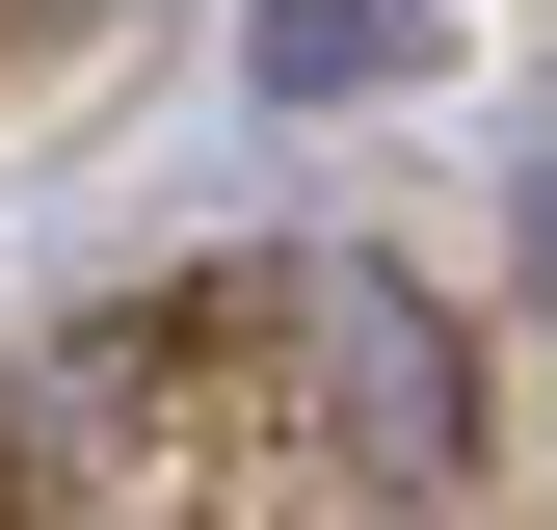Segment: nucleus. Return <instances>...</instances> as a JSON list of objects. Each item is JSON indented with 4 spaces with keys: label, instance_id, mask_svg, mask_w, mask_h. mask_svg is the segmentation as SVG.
Returning a JSON list of instances; mask_svg holds the SVG:
<instances>
[{
    "label": "nucleus",
    "instance_id": "obj_1",
    "mask_svg": "<svg viewBox=\"0 0 557 530\" xmlns=\"http://www.w3.org/2000/svg\"><path fill=\"white\" fill-rule=\"evenodd\" d=\"M213 318H239V345H293V451H319V478H372L398 530L478 478V371H451V318L398 292V265H239Z\"/></svg>",
    "mask_w": 557,
    "mask_h": 530
},
{
    "label": "nucleus",
    "instance_id": "obj_2",
    "mask_svg": "<svg viewBox=\"0 0 557 530\" xmlns=\"http://www.w3.org/2000/svg\"><path fill=\"white\" fill-rule=\"evenodd\" d=\"M186 478V318H53L0 371V530H133Z\"/></svg>",
    "mask_w": 557,
    "mask_h": 530
},
{
    "label": "nucleus",
    "instance_id": "obj_3",
    "mask_svg": "<svg viewBox=\"0 0 557 530\" xmlns=\"http://www.w3.org/2000/svg\"><path fill=\"white\" fill-rule=\"evenodd\" d=\"M265 80L345 106V80H425V0H265Z\"/></svg>",
    "mask_w": 557,
    "mask_h": 530
},
{
    "label": "nucleus",
    "instance_id": "obj_4",
    "mask_svg": "<svg viewBox=\"0 0 557 530\" xmlns=\"http://www.w3.org/2000/svg\"><path fill=\"white\" fill-rule=\"evenodd\" d=\"M531 292H557V160H531Z\"/></svg>",
    "mask_w": 557,
    "mask_h": 530
},
{
    "label": "nucleus",
    "instance_id": "obj_5",
    "mask_svg": "<svg viewBox=\"0 0 557 530\" xmlns=\"http://www.w3.org/2000/svg\"><path fill=\"white\" fill-rule=\"evenodd\" d=\"M27 27H81V0H27Z\"/></svg>",
    "mask_w": 557,
    "mask_h": 530
}]
</instances>
